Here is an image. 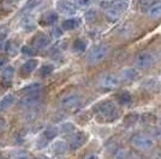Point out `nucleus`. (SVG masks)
I'll return each instance as SVG.
<instances>
[{"label": "nucleus", "instance_id": "obj_1", "mask_svg": "<svg viewBox=\"0 0 161 159\" xmlns=\"http://www.w3.org/2000/svg\"><path fill=\"white\" fill-rule=\"evenodd\" d=\"M95 114H96V119L100 122H112L119 116L118 108L111 100H105L100 103L95 109Z\"/></svg>", "mask_w": 161, "mask_h": 159}, {"label": "nucleus", "instance_id": "obj_2", "mask_svg": "<svg viewBox=\"0 0 161 159\" xmlns=\"http://www.w3.org/2000/svg\"><path fill=\"white\" fill-rule=\"evenodd\" d=\"M109 53V47L107 44H99L93 47L87 55V62L89 65H96L107 58Z\"/></svg>", "mask_w": 161, "mask_h": 159}, {"label": "nucleus", "instance_id": "obj_3", "mask_svg": "<svg viewBox=\"0 0 161 159\" xmlns=\"http://www.w3.org/2000/svg\"><path fill=\"white\" fill-rule=\"evenodd\" d=\"M156 56L152 52H142L137 55V58L135 59V67L138 71H146L149 69L150 67L154 66Z\"/></svg>", "mask_w": 161, "mask_h": 159}, {"label": "nucleus", "instance_id": "obj_4", "mask_svg": "<svg viewBox=\"0 0 161 159\" xmlns=\"http://www.w3.org/2000/svg\"><path fill=\"white\" fill-rule=\"evenodd\" d=\"M131 145L138 151H147L154 146V139L148 134L138 133L131 138Z\"/></svg>", "mask_w": 161, "mask_h": 159}, {"label": "nucleus", "instance_id": "obj_5", "mask_svg": "<svg viewBox=\"0 0 161 159\" xmlns=\"http://www.w3.org/2000/svg\"><path fill=\"white\" fill-rule=\"evenodd\" d=\"M58 135V128L55 127H48L47 129H45L42 135L37 140V148H45L46 146L55 139V136Z\"/></svg>", "mask_w": 161, "mask_h": 159}, {"label": "nucleus", "instance_id": "obj_6", "mask_svg": "<svg viewBox=\"0 0 161 159\" xmlns=\"http://www.w3.org/2000/svg\"><path fill=\"white\" fill-rule=\"evenodd\" d=\"M41 100L40 91L37 92L29 93V95H24L18 102V106L19 108H24V109H30L36 105Z\"/></svg>", "mask_w": 161, "mask_h": 159}, {"label": "nucleus", "instance_id": "obj_7", "mask_svg": "<svg viewBox=\"0 0 161 159\" xmlns=\"http://www.w3.org/2000/svg\"><path fill=\"white\" fill-rule=\"evenodd\" d=\"M119 83H120V78L117 77L115 74H106V75H103L100 79L99 86L102 87V89H108V90H111V89L118 87Z\"/></svg>", "mask_w": 161, "mask_h": 159}, {"label": "nucleus", "instance_id": "obj_8", "mask_svg": "<svg viewBox=\"0 0 161 159\" xmlns=\"http://www.w3.org/2000/svg\"><path fill=\"white\" fill-rule=\"evenodd\" d=\"M88 136L84 132H77L74 133L70 138V141H69V146L71 150H78L82 146L87 142Z\"/></svg>", "mask_w": 161, "mask_h": 159}, {"label": "nucleus", "instance_id": "obj_9", "mask_svg": "<svg viewBox=\"0 0 161 159\" xmlns=\"http://www.w3.org/2000/svg\"><path fill=\"white\" fill-rule=\"evenodd\" d=\"M57 8L60 13L65 16H74L77 12V6L70 0H59L57 3Z\"/></svg>", "mask_w": 161, "mask_h": 159}, {"label": "nucleus", "instance_id": "obj_10", "mask_svg": "<svg viewBox=\"0 0 161 159\" xmlns=\"http://www.w3.org/2000/svg\"><path fill=\"white\" fill-rule=\"evenodd\" d=\"M80 97L76 93H70V95H66L64 96L63 98L59 102V105L63 108V109H71V108H75L80 104Z\"/></svg>", "mask_w": 161, "mask_h": 159}, {"label": "nucleus", "instance_id": "obj_11", "mask_svg": "<svg viewBox=\"0 0 161 159\" xmlns=\"http://www.w3.org/2000/svg\"><path fill=\"white\" fill-rule=\"evenodd\" d=\"M49 44H51V37L47 36L46 33H37L33 38V41H31V46L36 50L46 49Z\"/></svg>", "mask_w": 161, "mask_h": 159}, {"label": "nucleus", "instance_id": "obj_12", "mask_svg": "<svg viewBox=\"0 0 161 159\" xmlns=\"http://www.w3.org/2000/svg\"><path fill=\"white\" fill-rule=\"evenodd\" d=\"M138 74H140V71L136 67H128L121 71L119 78H120V81L129 83V81H134L135 79H137Z\"/></svg>", "mask_w": 161, "mask_h": 159}, {"label": "nucleus", "instance_id": "obj_13", "mask_svg": "<svg viewBox=\"0 0 161 159\" xmlns=\"http://www.w3.org/2000/svg\"><path fill=\"white\" fill-rule=\"evenodd\" d=\"M101 6L105 7V10H107L108 7H112L118 10L119 12L124 13L129 7V1L128 0H112V1H108V3H101Z\"/></svg>", "mask_w": 161, "mask_h": 159}, {"label": "nucleus", "instance_id": "obj_14", "mask_svg": "<svg viewBox=\"0 0 161 159\" xmlns=\"http://www.w3.org/2000/svg\"><path fill=\"white\" fill-rule=\"evenodd\" d=\"M58 20V14L54 11H47L41 16L40 18V25L41 27H51Z\"/></svg>", "mask_w": 161, "mask_h": 159}, {"label": "nucleus", "instance_id": "obj_15", "mask_svg": "<svg viewBox=\"0 0 161 159\" xmlns=\"http://www.w3.org/2000/svg\"><path fill=\"white\" fill-rule=\"evenodd\" d=\"M39 65V61L37 59H30L25 61L22 67H20V74H22V77H28V75H30L31 73L35 71V68L37 67Z\"/></svg>", "mask_w": 161, "mask_h": 159}, {"label": "nucleus", "instance_id": "obj_16", "mask_svg": "<svg viewBox=\"0 0 161 159\" xmlns=\"http://www.w3.org/2000/svg\"><path fill=\"white\" fill-rule=\"evenodd\" d=\"M20 28L22 30L27 31V33H30L33 31L34 29L36 28V23H35V19L31 14H25L20 19Z\"/></svg>", "mask_w": 161, "mask_h": 159}, {"label": "nucleus", "instance_id": "obj_17", "mask_svg": "<svg viewBox=\"0 0 161 159\" xmlns=\"http://www.w3.org/2000/svg\"><path fill=\"white\" fill-rule=\"evenodd\" d=\"M148 17L152 19H159L161 18V1H156L148 8Z\"/></svg>", "mask_w": 161, "mask_h": 159}, {"label": "nucleus", "instance_id": "obj_18", "mask_svg": "<svg viewBox=\"0 0 161 159\" xmlns=\"http://www.w3.org/2000/svg\"><path fill=\"white\" fill-rule=\"evenodd\" d=\"M51 148H52L53 153H55V154H65V153L69 151L70 146L66 144V141H64V140H59V141L53 142Z\"/></svg>", "mask_w": 161, "mask_h": 159}, {"label": "nucleus", "instance_id": "obj_19", "mask_svg": "<svg viewBox=\"0 0 161 159\" xmlns=\"http://www.w3.org/2000/svg\"><path fill=\"white\" fill-rule=\"evenodd\" d=\"M14 77V68L12 66H6L4 68V71H3V77H1L3 84H6V85L11 84Z\"/></svg>", "mask_w": 161, "mask_h": 159}, {"label": "nucleus", "instance_id": "obj_20", "mask_svg": "<svg viewBox=\"0 0 161 159\" xmlns=\"http://www.w3.org/2000/svg\"><path fill=\"white\" fill-rule=\"evenodd\" d=\"M78 25H80V20L77 18H69L61 23V29L70 31V30H75L76 28H78Z\"/></svg>", "mask_w": 161, "mask_h": 159}, {"label": "nucleus", "instance_id": "obj_21", "mask_svg": "<svg viewBox=\"0 0 161 159\" xmlns=\"http://www.w3.org/2000/svg\"><path fill=\"white\" fill-rule=\"evenodd\" d=\"M121 14H123L121 12H119L115 8H112V7H108L107 10H106V18H107L108 22H112V23L119 20Z\"/></svg>", "mask_w": 161, "mask_h": 159}, {"label": "nucleus", "instance_id": "obj_22", "mask_svg": "<svg viewBox=\"0 0 161 159\" xmlns=\"http://www.w3.org/2000/svg\"><path fill=\"white\" fill-rule=\"evenodd\" d=\"M14 95H6L4 96V98H1L0 100V110H6L10 106L14 104Z\"/></svg>", "mask_w": 161, "mask_h": 159}, {"label": "nucleus", "instance_id": "obj_23", "mask_svg": "<svg viewBox=\"0 0 161 159\" xmlns=\"http://www.w3.org/2000/svg\"><path fill=\"white\" fill-rule=\"evenodd\" d=\"M72 48H74L75 52H77V53H83L87 49V42L83 40V38H77L74 42Z\"/></svg>", "mask_w": 161, "mask_h": 159}, {"label": "nucleus", "instance_id": "obj_24", "mask_svg": "<svg viewBox=\"0 0 161 159\" xmlns=\"http://www.w3.org/2000/svg\"><path fill=\"white\" fill-rule=\"evenodd\" d=\"M118 100H119V103L123 104V105H129L132 102V96L128 91H124V92L118 95Z\"/></svg>", "mask_w": 161, "mask_h": 159}, {"label": "nucleus", "instance_id": "obj_25", "mask_svg": "<svg viewBox=\"0 0 161 159\" xmlns=\"http://www.w3.org/2000/svg\"><path fill=\"white\" fill-rule=\"evenodd\" d=\"M12 159H30V154L25 150H16L11 153Z\"/></svg>", "mask_w": 161, "mask_h": 159}, {"label": "nucleus", "instance_id": "obj_26", "mask_svg": "<svg viewBox=\"0 0 161 159\" xmlns=\"http://www.w3.org/2000/svg\"><path fill=\"white\" fill-rule=\"evenodd\" d=\"M54 71V66L53 65H43V66L40 68L39 71V75L42 77V78H46L48 75H51Z\"/></svg>", "mask_w": 161, "mask_h": 159}, {"label": "nucleus", "instance_id": "obj_27", "mask_svg": "<svg viewBox=\"0 0 161 159\" xmlns=\"http://www.w3.org/2000/svg\"><path fill=\"white\" fill-rule=\"evenodd\" d=\"M40 89H41V84H39V83H34V84H30V85H28L27 87H24V89L22 90V93L29 95V93L40 91Z\"/></svg>", "mask_w": 161, "mask_h": 159}, {"label": "nucleus", "instance_id": "obj_28", "mask_svg": "<svg viewBox=\"0 0 161 159\" xmlns=\"http://www.w3.org/2000/svg\"><path fill=\"white\" fill-rule=\"evenodd\" d=\"M20 52L25 56H35L37 54V50L33 46H23L22 49H20Z\"/></svg>", "mask_w": 161, "mask_h": 159}, {"label": "nucleus", "instance_id": "obj_29", "mask_svg": "<svg viewBox=\"0 0 161 159\" xmlns=\"http://www.w3.org/2000/svg\"><path fill=\"white\" fill-rule=\"evenodd\" d=\"M75 126L72 125V123H69V122H66V123H63L60 127V131L61 133H64V134H71V133L75 132Z\"/></svg>", "mask_w": 161, "mask_h": 159}, {"label": "nucleus", "instance_id": "obj_30", "mask_svg": "<svg viewBox=\"0 0 161 159\" xmlns=\"http://www.w3.org/2000/svg\"><path fill=\"white\" fill-rule=\"evenodd\" d=\"M128 157V150L126 148H118L115 152H114V159H126Z\"/></svg>", "mask_w": 161, "mask_h": 159}, {"label": "nucleus", "instance_id": "obj_31", "mask_svg": "<svg viewBox=\"0 0 161 159\" xmlns=\"http://www.w3.org/2000/svg\"><path fill=\"white\" fill-rule=\"evenodd\" d=\"M75 1H76V6L80 8H88L94 3V0H75Z\"/></svg>", "mask_w": 161, "mask_h": 159}, {"label": "nucleus", "instance_id": "obj_32", "mask_svg": "<svg viewBox=\"0 0 161 159\" xmlns=\"http://www.w3.org/2000/svg\"><path fill=\"white\" fill-rule=\"evenodd\" d=\"M8 42L7 41V33H4L0 36V50H6L7 46H8Z\"/></svg>", "mask_w": 161, "mask_h": 159}, {"label": "nucleus", "instance_id": "obj_33", "mask_svg": "<svg viewBox=\"0 0 161 159\" xmlns=\"http://www.w3.org/2000/svg\"><path fill=\"white\" fill-rule=\"evenodd\" d=\"M39 3H40V0H29V1L27 3V5H25V7L23 8V11H24V12L30 11L31 8L37 6V4H39Z\"/></svg>", "mask_w": 161, "mask_h": 159}, {"label": "nucleus", "instance_id": "obj_34", "mask_svg": "<svg viewBox=\"0 0 161 159\" xmlns=\"http://www.w3.org/2000/svg\"><path fill=\"white\" fill-rule=\"evenodd\" d=\"M138 119H140L138 115H135V114L129 115V116H126V119H125V123H126V125H134Z\"/></svg>", "mask_w": 161, "mask_h": 159}, {"label": "nucleus", "instance_id": "obj_35", "mask_svg": "<svg viewBox=\"0 0 161 159\" xmlns=\"http://www.w3.org/2000/svg\"><path fill=\"white\" fill-rule=\"evenodd\" d=\"M96 17H97V13L94 10H90V11H88L87 13H86V18H87L88 22H94L96 19Z\"/></svg>", "mask_w": 161, "mask_h": 159}, {"label": "nucleus", "instance_id": "obj_36", "mask_svg": "<svg viewBox=\"0 0 161 159\" xmlns=\"http://www.w3.org/2000/svg\"><path fill=\"white\" fill-rule=\"evenodd\" d=\"M7 64H8V58L0 55V68H4V66H6Z\"/></svg>", "mask_w": 161, "mask_h": 159}, {"label": "nucleus", "instance_id": "obj_37", "mask_svg": "<svg viewBox=\"0 0 161 159\" xmlns=\"http://www.w3.org/2000/svg\"><path fill=\"white\" fill-rule=\"evenodd\" d=\"M60 36H61L60 28H53V30H52V37H60Z\"/></svg>", "mask_w": 161, "mask_h": 159}, {"label": "nucleus", "instance_id": "obj_38", "mask_svg": "<svg viewBox=\"0 0 161 159\" xmlns=\"http://www.w3.org/2000/svg\"><path fill=\"white\" fill-rule=\"evenodd\" d=\"M5 126H6V121H5L4 119H0V134L4 132Z\"/></svg>", "mask_w": 161, "mask_h": 159}, {"label": "nucleus", "instance_id": "obj_39", "mask_svg": "<svg viewBox=\"0 0 161 159\" xmlns=\"http://www.w3.org/2000/svg\"><path fill=\"white\" fill-rule=\"evenodd\" d=\"M4 33H7L6 27H0V36H1V35H4Z\"/></svg>", "mask_w": 161, "mask_h": 159}, {"label": "nucleus", "instance_id": "obj_40", "mask_svg": "<svg viewBox=\"0 0 161 159\" xmlns=\"http://www.w3.org/2000/svg\"><path fill=\"white\" fill-rule=\"evenodd\" d=\"M84 159H99V158H97V156H95V154H89V156H87Z\"/></svg>", "mask_w": 161, "mask_h": 159}, {"label": "nucleus", "instance_id": "obj_41", "mask_svg": "<svg viewBox=\"0 0 161 159\" xmlns=\"http://www.w3.org/2000/svg\"><path fill=\"white\" fill-rule=\"evenodd\" d=\"M5 3L7 4H14V3H17V1H19V0H4Z\"/></svg>", "mask_w": 161, "mask_h": 159}, {"label": "nucleus", "instance_id": "obj_42", "mask_svg": "<svg viewBox=\"0 0 161 159\" xmlns=\"http://www.w3.org/2000/svg\"><path fill=\"white\" fill-rule=\"evenodd\" d=\"M130 159H143V158H141V157H140V156H137V154H132Z\"/></svg>", "mask_w": 161, "mask_h": 159}, {"label": "nucleus", "instance_id": "obj_43", "mask_svg": "<svg viewBox=\"0 0 161 159\" xmlns=\"http://www.w3.org/2000/svg\"><path fill=\"white\" fill-rule=\"evenodd\" d=\"M34 159H49V158H47V157H36V158Z\"/></svg>", "mask_w": 161, "mask_h": 159}, {"label": "nucleus", "instance_id": "obj_44", "mask_svg": "<svg viewBox=\"0 0 161 159\" xmlns=\"http://www.w3.org/2000/svg\"><path fill=\"white\" fill-rule=\"evenodd\" d=\"M0 159H3V157H1V156H0Z\"/></svg>", "mask_w": 161, "mask_h": 159}]
</instances>
